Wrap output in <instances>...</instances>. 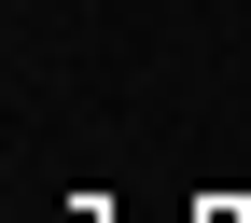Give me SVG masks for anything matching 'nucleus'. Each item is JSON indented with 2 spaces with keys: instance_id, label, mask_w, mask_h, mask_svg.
Returning <instances> with one entry per match:
<instances>
[{
  "instance_id": "nucleus-1",
  "label": "nucleus",
  "mask_w": 251,
  "mask_h": 223,
  "mask_svg": "<svg viewBox=\"0 0 251 223\" xmlns=\"http://www.w3.org/2000/svg\"><path fill=\"white\" fill-rule=\"evenodd\" d=\"M196 223H251V209H237V196H209V209H196Z\"/></svg>"
}]
</instances>
